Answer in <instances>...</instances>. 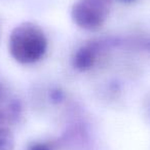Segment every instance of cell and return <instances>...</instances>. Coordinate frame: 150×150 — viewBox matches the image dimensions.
I'll list each match as a JSON object with an SVG mask.
<instances>
[{"label":"cell","mask_w":150,"mask_h":150,"mask_svg":"<svg viewBox=\"0 0 150 150\" xmlns=\"http://www.w3.org/2000/svg\"><path fill=\"white\" fill-rule=\"evenodd\" d=\"M120 1H122V2H133L135 0H120Z\"/></svg>","instance_id":"52a82bcc"},{"label":"cell","mask_w":150,"mask_h":150,"mask_svg":"<svg viewBox=\"0 0 150 150\" xmlns=\"http://www.w3.org/2000/svg\"><path fill=\"white\" fill-rule=\"evenodd\" d=\"M16 138L13 132L7 127H0V150H13Z\"/></svg>","instance_id":"277c9868"},{"label":"cell","mask_w":150,"mask_h":150,"mask_svg":"<svg viewBox=\"0 0 150 150\" xmlns=\"http://www.w3.org/2000/svg\"><path fill=\"white\" fill-rule=\"evenodd\" d=\"M108 0H76L71 8V19L78 28L97 31L109 17Z\"/></svg>","instance_id":"7a4b0ae2"},{"label":"cell","mask_w":150,"mask_h":150,"mask_svg":"<svg viewBox=\"0 0 150 150\" xmlns=\"http://www.w3.org/2000/svg\"><path fill=\"white\" fill-rule=\"evenodd\" d=\"M98 46L96 44H86L78 48L72 58V66L80 72L92 69L97 62Z\"/></svg>","instance_id":"3957f363"},{"label":"cell","mask_w":150,"mask_h":150,"mask_svg":"<svg viewBox=\"0 0 150 150\" xmlns=\"http://www.w3.org/2000/svg\"><path fill=\"white\" fill-rule=\"evenodd\" d=\"M52 99L54 101H61L64 98V95L61 91H56V92H52Z\"/></svg>","instance_id":"8992f818"},{"label":"cell","mask_w":150,"mask_h":150,"mask_svg":"<svg viewBox=\"0 0 150 150\" xmlns=\"http://www.w3.org/2000/svg\"><path fill=\"white\" fill-rule=\"evenodd\" d=\"M28 150H52L47 144L41 143V142H35V143L31 144Z\"/></svg>","instance_id":"5b68a950"},{"label":"cell","mask_w":150,"mask_h":150,"mask_svg":"<svg viewBox=\"0 0 150 150\" xmlns=\"http://www.w3.org/2000/svg\"><path fill=\"white\" fill-rule=\"evenodd\" d=\"M48 48L44 31L32 22L17 25L8 37V52L11 58L22 65H31L41 61Z\"/></svg>","instance_id":"6da1fadb"}]
</instances>
